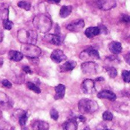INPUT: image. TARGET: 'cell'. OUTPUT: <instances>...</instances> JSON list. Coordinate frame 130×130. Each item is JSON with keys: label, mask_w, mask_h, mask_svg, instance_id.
Segmentation results:
<instances>
[{"label": "cell", "mask_w": 130, "mask_h": 130, "mask_svg": "<svg viewBox=\"0 0 130 130\" xmlns=\"http://www.w3.org/2000/svg\"><path fill=\"white\" fill-rule=\"evenodd\" d=\"M33 24L37 30H39L40 33L45 34L50 31L52 27L53 22L49 16L44 14H40L34 17L33 20Z\"/></svg>", "instance_id": "6da1fadb"}, {"label": "cell", "mask_w": 130, "mask_h": 130, "mask_svg": "<svg viewBox=\"0 0 130 130\" xmlns=\"http://www.w3.org/2000/svg\"><path fill=\"white\" fill-rule=\"evenodd\" d=\"M18 39L22 43L35 44L37 40V33L32 30L21 29L18 32Z\"/></svg>", "instance_id": "7a4b0ae2"}, {"label": "cell", "mask_w": 130, "mask_h": 130, "mask_svg": "<svg viewBox=\"0 0 130 130\" xmlns=\"http://www.w3.org/2000/svg\"><path fill=\"white\" fill-rule=\"evenodd\" d=\"M23 56L29 59H37L41 54V50L35 44L23 43L20 51Z\"/></svg>", "instance_id": "3957f363"}, {"label": "cell", "mask_w": 130, "mask_h": 130, "mask_svg": "<svg viewBox=\"0 0 130 130\" xmlns=\"http://www.w3.org/2000/svg\"><path fill=\"white\" fill-rule=\"evenodd\" d=\"M78 109L82 113H91L98 110V104L94 101L82 99L78 103Z\"/></svg>", "instance_id": "277c9868"}, {"label": "cell", "mask_w": 130, "mask_h": 130, "mask_svg": "<svg viewBox=\"0 0 130 130\" xmlns=\"http://www.w3.org/2000/svg\"><path fill=\"white\" fill-rule=\"evenodd\" d=\"M79 58L83 61H91V60H97L100 59V54L98 51L94 48H88L83 50L80 55Z\"/></svg>", "instance_id": "5b68a950"}, {"label": "cell", "mask_w": 130, "mask_h": 130, "mask_svg": "<svg viewBox=\"0 0 130 130\" xmlns=\"http://www.w3.org/2000/svg\"><path fill=\"white\" fill-rule=\"evenodd\" d=\"M81 68L85 74H94L98 70V64L93 61H86L81 65Z\"/></svg>", "instance_id": "8992f818"}, {"label": "cell", "mask_w": 130, "mask_h": 130, "mask_svg": "<svg viewBox=\"0 0 130 130\" xmlns=\"http://www.w3.org/2000/svg\"><path fill=\"white\" fill-rule=\"evenodd\" d=\"M96 5L101 10L107 11L115 8L117 6V2L116 0H97Z\"/></svg>", "instance_id": "52a82bcc"}, {"label": "cell", "mask_w": 130, "mask_h": 130, "mask_svg": "<svg viewBox=\"0 0 130 130\" xmlns=\"http://www.w3.org/2000/svg\"><path fill=\"white\" fill-rule=\"evenodd\" d=\"M43 40L46 42H48L50 43H52L53 45L56 46H60L63 41L62 37H61L60 34H46L43 37Z\"/></svg>", "instance_id": "ba28073f"}, {"label": "cell", "mask_w": 130, "mask_h": 130, "mask_svg": "<svg viewBox=\"0 0 130 130\" xmlns=\"http://www.w3.org/2000/svg\"><path fill=\"white\" fill-rule=\"evenodd\" d=\"M85 27V22L82 19H78L77 21H75L70 24H69L66 26V28L70 30V31H73V32H79L80 30H82Z\"/></svg>", "instance_id": "9c48e42d"}, {"label": "cell", "mask_w": 130, "mask_h": 130, "mask_svg": "<svg viewBox=\"0 0 130 130\" xmlns=\"http://www.w3.org/2000/svg\"><path fill=\"white\" fill-rule=\"evenodd\" d=\"M82 88L85 94H93L95 91L94 82L91 79H85L82 82Z\"/></svg>", "instance_id": "30bf717a"}, {"label": "cell", "mask_w": 130, "mask_h": 130, "mask_svg": "<svg viewBox=\"0 0 130 130\" xmlns=\"http://www.w3.org/2000/svg\"><path fill=\"white\" fill-rule=\"evenodd\" d=\"M50 58L54 62L59 63L66 59V56L61 50H55L51 53Z\"/></svg>", "instance_id": "8fae6325"}, {"label": "cell", "mask_w": 130, "mask_h": 130, "mask_svg": "<svg viewBox=\"0 0 130 130\" xmlns=\"http://www.w3.org/2000/svg\"><path fill=\"white\" fill-rule=\"evenodd\" d=\"M98 98L101 99H107L111 101H114L117 99V95L109 90H104L98 94Z\"/></svg>", "instance_id": "7c38bea8"}, {"label": "cell", "mask_w": 130, "mask_h": 130, "mask_svg": "<svg viewBox=\"0 0 130 130\" xmlns=\"http://www.w3.org/2000/svg\"><path fill=\"white\" fill-rule=\"evenodd\" d=\"M75 66H76V62L75 61L70 60V61H67L64 64L61 65L59 67V70L61 72H70V71L73 70Z\"/></svg>", "instance_id": "4fadbf2b"}, {"label": "cell", "mask_w": 130, "mask_h": 130, "mask_svg": "<svg viewBox=\"0 0 130 130\" xmlns=\"http://www.w3.org/2000/svg\"><path fill=\"white\" fill-rule=\"evenodd\" d=\"M108 47H109L110 51L113 54H120L123 50L121 43L117 41H113L110 43Z\"/></svg>", "instance_id": "5bb4252c"}, {"label": "cell", "mask_w": 130, "mask_h": 130, "mask_svg": "<svg viewBox=\"0 0 130 130\" xmlns=\"http://www.w3.org/2000/svg\"><path fill=\"white\" fill-rule=\"evenodd\" d=\"M32 127L35 130H48L49 124L42 120H37L32 123Z\"/></svg>", "instance_id": "9a60e30c"}, {"label": "cell", "mask_w": 130, "mask_h": 130, "mask_svg": "<svg viewBox=\"0 0 130 130\" xmlns=\"http://www.w3.org/2000/svg\"><path fill=\"white\" fill-rule=\"evenodd\" d=\"M55 91H56V95H55V99L56 100H59L63 98L66 92V87L64 85L59 84L56 87H55Z\"/></svg>", "instance_id": "2e32d148"}, {"label": "cell", "mask_w": 130, "mask_h": 130, "mask_svg": "<svg viewBox=\"0 0 130 130\" xmlns=\"http://www.w3.org/2000/svg\"><path fill=\"white\" fill-rule=\"evenodd\" d=\"M85 34V36L88 37V38H93L94 37L99 35L101 34V31L98 27H90L86 29Z\"/></svg>", "instance_id": "e0dca14e"}, {"label": "cell", "mask_w": 130, "mask_h": 130, "mask_svg": "<svg viewBox=\"0 0 130 130\" xmlns=\"http://www.w3.org/2000/svg\"><path fill=\"white\" fill-rule=\"evenodd\" d=\"M8 58L12 60V61H14V62H19L21 61L24 56L23 54L21 53V52H18V51H15V50H10L8 52Z\"/></svg>", "instance_id": "ac0fdd59"}, {"label": "cell", "mask_w": 130, "mask_h": 130, "mask_svg": "<svg viewBox=\"0 0 130 130\" xmlns=\"http://www.w3.org/2000/svg\"><path fill=\"white\" fill-rule=\"evenodd\" d=\"M78 124L76 120H67L62 126L63 130H77Z\"/></svg>", "instance_id": "d6986e66"}, {"label": "cell", "mask_w": 130, "mask_h": 130, "mask_svg": "<svg viewBox=\"0 0 130 130\" xmlns=\"http://www.w3.org/2000/svg\"><path fill=\"white\" fill-rule=\"evenodd\" d=\"M72 11V7L71 5H63L59 11V15L61 18H66L68 17Z\"/></svg>", "instance_id": "ffe728a7"}, {"label": "cell", "mask_w": 130, "mask_h": 130, "mask_svg": "<svg viewBox=\"0 0 130 130\" xmlns=\"http://www.w3.org/2000/svg\"><path fill=\"white\" fill-rule=\"evenodd\" d=\"M104 69H105V71L107 72V73L109 75V76L110 78H114L117 77V71L114 67H113V66H106V67H104Z\"/></svg>", "instance_id": "44dd1931"}, {"label": "cell", "mask_w": 130, "mask_h": 130, "mask_svg": "<svg viewBox=\"0 0 130 130\" xmlns=\"http://www.w3.org/2000/svg\"><path fill=\"white\" fill-rule=\"evenodd\" d=\"M18 6L21 8H23L26 11H29L30 9V3L27 1H21L18 3Z\"/></svg>", "instance_id": "7402d4cb"}, {"label": "cell", "mask_w": 130, "mask_h": 130, "mask_svg": "<svg viewBox=\"0 0 130 130\" xmlns=\"http://www.w3.org/2000/svg\"><path fill=\"white\" fill-rule=\"evenodd\" d=\"M27 88L30 89V90H31V91H34L35 93H37V94H40V92H41V90L40 89V88L39 87H37L34 83H33V82H27Z\"/></svg>", "instance_id": "603a6c76"}, {"label": "cell", "mask_w": 130, "mask_h": 130, "mask_svg": "<svg viewBox=\"0 0 130 130\" xmlns=\"http://www.w3.org/2000/svg\"><path fill=\"white\" fill-rule=\"evenodd\" d=\"M8 8H3L0 9V18L3 21L5 20L8 19Z\"/></svg>", "instance_id": "cb8c5ba5"}, {"label": "cell", "mask_w": 130, "mask_h": 130, "mask_svg": "<svg viewBox=\"0 0 130 130\" xmlns=\"http://www.w3.org/2000/svg\"><path fill=\"white\" fill-rule=\"evenodd\" d=\"M0 104L1 105H5V104L9 105L8 97L2 92H0Z\"/></svg>", "instance_id": "d4e9b609"}, {"label": "cell", "mask_w": 130, "mask_h": 130, "mask_svg": "<svg viewBox=\"0 0 130 130\" xmlns=\"http://www.w3.org/2000/svg\"><path fill=\"white\" fill-rule=\"evenodd\" d=\"M27 112H24L22 115H21V117H19V124L21 126H24L26 124V122L27 120Z\"/></svg>", "instance_id": "484cf974"}, {"label": "cell", "mask_w": 130, "mask_h": 130, "mask_svg": "<svg viewBox=\"0 0 130 130\" xmlns=\"http://www.w3.org/2000/svg\"><path fill=\"white\" fill-rule=\"evenodd\" d=\"M113 119V116L112 114V113H110V111H105L103 113V120L105 121H111Z\"/></svg>", "instance_id": "4316f807"}, {"label": "cell", "mask_w": 130, "mask_h": 130, "mask_svg": "<svg viewBox=\"0 0 130 130\" xmlns=\"http://www.w3.org/2000/svg\"><path fill=\"white\" fill-rule=\"evenodd\" d=\"M2 24H3V27L5 30H11L12 28V26H13V23L11 21H9L8 19L3 21Z\"/></svg>", "instance_id": "83f0119b"}, {"label": "cell", "mask_w": 130, "mask_h": 130, "mask_svg": "<svg viewBox=\"0 0 130 130\" xmlns=\"http://www.w3.org/2000/svg\"><path fill=\"white\" fill-rule=\"evenodd\" d=\"M122 76L123 78V81L126 83H129L130 82V73L129 71L124 70L122 72Z\"/></svg>", "instance_id": "f1b7e54d"}, {"label": "cell", "mask_w": 130, "mask_h": 130, "mask_svg": "<svg viewBox=\"0 0 130 130\" xmlns=\"http://www.w3.org/2000/svg\"><path fill=\"white\" fill-rule=\"evenodd\" d=\"M50 117H51L53 120H57L59 119V113H58V111H57L56 109L53 108V109L50 110Z\"/></svg>", "instance_id": "f546056e"}, {"label": "cell", "mask_w": 130, "mask_h": 130, "mask_svg": "<svg viewBox=\"0 0 130 130\" xmlns=\"http://www.w3.org/2000/svg\"><path fill=\"white\" fill-rule=\"evenodd\" d=\"M0 130H14L8 124H7L5 121H0Z\"/></svg>", "instance_id": "4dcf8cb0"}, {"label": "cell", "mask_w": 130, "mask_h": 130, "mask_svg": "<svg viewBox=\"0 0 130 130\" xmlns=\"http://www.w3.org/2000/svg\"><path fill=\"white\" fill-rule=\"evenodd\" d=\"M2 85H3L4 87H5V88H11V86H12L11 83L8 80H7V79L2 80Z\"/></svg>", "instance_id": "1f68e13d"}, {"label": "cell", "mask_w": 130, "mask_h": 130, "mask_svg": "<svg viewBox=\"0 0 130 130\" xmlns=\"http://www.w3.org/2000/svg\"><path fill=\"white\" fill-rule=\"evenodd\" d=\"M121 21L123 22V23H126V24H129L130 21V18L129 15L127 14H123L121 16Z\"/></svg>", "instance_id": "d6a6232c"}, {"label": "cell", "mask_w": 130, "mask_h": 130, "mask_svg": "<svg viewBox=\"0 0 130 130\" xmlns=\"http://www.w3.org/2000/svg\"><path fill=\"white\" fill-rule=\"evenodd\" d=\"M98 28L100 29L101 34V33H104V34H108V30H107V28L106 27V26L102 25V24H99Z\"/></svg>", "instance_id": "836d02e7"}, {"label": "cell", "mask_w": 130, "mask_h": 130, "mask_svg": "<svg viewBox=\"0 0 130 130\" xmlns=\"http://www.w3.org/2000/svg\"><path fill=\"white\" fill-rule=\"evenodd\" d=\"M22 69H23V71H24L25 73H27V74H32V71H31L30 68L29 66H24L22 67Z\"/></svg>", "instance_id": "e575fe53"}, {"label": "cell", "mask_w": 130, "mask_h": 130, "mask_svg": "<svg viewBox=\"0 0 130 130\" xmlns=\"http://www.w3.org/2000/svg\"><path fill=\"white\" fill-rule=\"evenodd\" d=\"M107 129V126H106L104 124H103V123H101V124H99V125L97 126L96 130H106Z\"/></svg>", "instance_id": "d590c367"}, {"label": "cell", "mask_w": 130, "mask_h": 130, "mask_svg": "<svg viewBox=\"0 0 130 130\" xmlns=\"http://www.w3.org/2000/svg\"><path fill=\"white\" fill-rule=\"evenodd\" d=\"M124 58H125V60L126 61V62L128 63V64H129L130 63V53H128L125 56H124Z\"/></svg>", "instance_id": "8d00e7d4"}, {"label": "cell", "mask_w": 130, "mask_h": 130, "mask_svg": "<svg viewBox=\"0 0 130 130\" xmlns=\"http://www.w3.org/2000/svg\"><path fill=\"white\" fill-rule=\"evenodd\" d=\"M107 59H110V61H115V60H117L118 59L117 56H109L107 57Z\"/></svg>", "instance_id": "74e56055"}, {"label": "cell", "mask_w": 130, "mask_h": 130, "mask_svg": "<svg viewBox=\"0 0 130 130\" xmlns=\"http://www.w3.org/2000/svg\"><path fill=\"white\" fill-rule=\"evenodd\" d=\"M78 119L80 120V121H82V123H85V121H86V118L83 116V115H81V116H79V117H78Z\"/></svg>", "instance_id": "f35d334b"}, {"label": "cell", "mask_w": 130, "mask_h": 130, "mask_svg": "<svg viewBox=\"0 0 130 130\" xmlns=\"http://www.w3.org/2000/svg\"><path fill=\"white\" fill-rule=\"evenodd\" d=\"M50 3H53V4H59L61 0H47Z\"/></svg>", "instance_id": "ab89813d"}, {"label": "cell", "mask_w": 130, "mask_h": 130, "mask_svg": "<svg viewBox=\"0 0 130 130\" xmlns=\"http://www.w3.org/2000/svg\"><path fill=\"white\" fill-rule=\"evenodd\" d=\"M2 40H3V33H2V31L0 30V43L2 41Z\"/></svg>", "instance_id": "60d3db41"}, {"label": "cell", "mask_w": 130, "mask_h": 130, "mask_svg": "<svg viewBox=\"0 0 130 130\" xmlns=\"http://www.w3.org/2000/svg\"><path fill=\"white\" fill-rule=\"evenodd\" d=\"M95 81H97V82H102V81H104V78H102V77H101V78H97Z\"/></svg>", "instance_id": "b9f144b4"}, {"label": "cell", "mask_w": 130, "mask_h": 130, "mask_svg": "<svg viewBox=\"0 0 130 130\" xmlns=\"http://www.w3.org/2000/svg\"><path fill=\"white\" fill-rule=\"evenodd\" d=\"M2 65H3V60L2 59H0V68L2 66Z\"/></svg>", "instance_id": "7bdbcfd3"}, {"label": "cell", "mask_w": 130, "mask_h": 130, "mask_svg": "<svg viewBox=\"0 0 130 130\" xmlns=\"http://www.w3.org/2000/svg\"><path fill=\"white\" fill-rule=\"evenodd\" d=\"M106 130H113V129H107Z\"/></svg>", "instance_id": "ee69618b"}, {"label": "cell", "mask_w": 130, "mask_h": 130, "mask_svg": "<svg viewBox=\"0 0 130 130\" xmlns=\"http://www.w3.org/2000/svg\"><path fill=\"white\" fill-rule=\"evenodd\" d=\"M84 130H88V129H84Z\"/></svg>", "instance_id": "f6af8a7d"}]
</instances>
